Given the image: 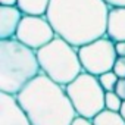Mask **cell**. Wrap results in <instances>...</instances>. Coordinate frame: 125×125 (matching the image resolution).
<instances>
[{
  "instance_id": "obj_13",
  "label": "cell",
  "mask_w": 125,
  "mask_h": 125,
  "mask_svg": "<svg viewBox=\"0 0 125 125\" xmlns=\"http://www.w3.org/2000/svg\"><path fill=\"white\" fill-rule=\"evenodd\" d=\"M118 80H119V77L113 71H107V72L99 75V81H100V84H102L104 91H113L115 87H116Z\"/></svg>"
},
{
  "instance_id": "obj_8",
  "label": "cell",
  "mask_w": 125,
  "mask_h": 125,
  "mask_svg": "<svg viewBox=\"0 0 125 125\" xmlns=\"http://www.w3.org/2000/svg\"><path fill=\"white\" fill-rule=\"evenodd\" d=\"M0 125H32L16 96L0 91Z\"/></svg>"
},
{
  "instance_id": "obj_11",
  "label": "cell",
  "mask_w": 125,
  "mask_h": 125,
  "mask_svg": "<svg viewBox=\"0 0 125 125\" xmlns=\"http://www.w3.org/2000/svg\"><path fill=\"white\" fill-rule=\"evenodd\" d=\"M50 0H18V8L24 15H38L43 16L47 13Z\"/></svg>"
},
{
  "instance_id": "obj_4",
  "label": "cell",
  "mask_w": 125,
  "mask_h": 125,
  "mask_svg": "<svg viewBox=\"0 0 125 125\" xmlns=\"http://www.w3.org/2000/svg\"><path fill=\"white\" fill-rule=\"evenodd\" d=\"M41 72L57 84L66 87L84 72L78 49L56 35L49 44L37 50Z\"/></svg>"
},
{
  "instance_id": "obj_14",
  "label": "cell",
  "mask_w": 125,
  "mask_h": 125,
  "mask_svg": "<svg viewBox=\"0 0 125 125\" xmlns=\"http://www.w3.org/2000/svg\"><path fill=\"white\" fill-rule=\"evenodd\" d=\"M124 100L115 93V91H106L104 96V109L107 110H113V112H119L122 107Z\"/></svg>"
},
{
  "instance_id": "obj_2",
  "label": "cell",
  "mask_w": 125,
  "mask_h": 125,
  "mask_svg": "<svg viewBox=\"0 0 125 125\" xmlns=\"http://www.w3.org/2000/svg\"><path fill=\"white\" fill-rule=\"evenodd\" d=\"M16 99L32 125H71L78 116L66 88L43 72L31 80Z\"/></svg>"
},
{
  "instance_id": "obj_7",
  "label": "cell",
  "mask_w": 125,
  "mask_h": 125,
  "mask_svg": "<svg viewBox=\"0 0 125 125\" xmlns=\"http://www.w3.org/2000/svg\"><path fill=\"white\" fill-rule=\"evenodd\" d=\"M54 37L56 32L46 15H24L15 34L16 40L34 49L35 52L49 44Z\"/></svg>"
},
{
  "instance_id": "obj_1",
  "label": "cell",
  "mask_w": 125,
  "mask_h": 125,
  "mask_svg": "<svg viewBox=\"0 0 125 125\" xmlns=\"http://www.w3.org/2000/svg\"><path fill=\"white\" fill-rule=\"evenodd\" d=\"M109 10L104 0H50L46 16L56 35L78 49L106 35Z\"/></svg>"
},
{
  "instance_id": "obj_21",
  "label": "cell",
  "mask_w": 125,
  "mask_h": 125,
  "mask_svg": "<svg viewBox=\"0 0 125 125\" xmlns=\"http://www.w3.org/2000/svg\"><path fill=\"white\" fill-rule=\"evenodd\" d=\"M119 113H121V115H122V118L125 119V100H124V103H122V107H121Z\"/></svg>"
},
{
  "instance_id": "obj_9",
  "label": "cell",
  "mask_w": 125,
  "mask_h": 125,
  "mask_svg": "<svg viewBox=\"0 0 125 125\" xmlns=\"http://www.w3.org/2000/svg\"><path fill=\"white\" fill-rule=\"evenodd\" d=\"M22 16L18 6H0V40L15 38Z\"/></svg>"
},
{
  "instance_id": "obj_15",
  "label": "cell",
  "mask_w": 125,
  "mask_h": 125,
  "mask_svg": "<svg viewBox=\"0 0 125 125\" xmlns=\"http://www.w3.org/2000/svg\"><path fill=\"white\" fill-rule=\"evenodd\" d=\"M119 78H125V56H118L113 69H112Z\"/></svg>"
},
{
  "instance_id": "obj_16",
  "label": "cell",
  "mask_w": 125,
  "mask_h": 125,
  "mask_svg": "<svg viewBox=\"0 0 125 125\" xmlns=\"http://www.w3.org/2000/svg\"><path fill=\"white\" fill-rule=\"evenodd\" d=\"M122 100H125V78H119L116 83V87L113 90Z\"/></svg>"
},
{
  "instance_id": "obj_6",
  "label": "cell",
  "mask_w": 125,
  "mask_h": 125,
  "mask_svg": "<svg viewBox=\"0 0 125 125\" xmlns=\"http://www.w3.org/2000/svg\"><path fill=\"white\" fill-rule=\"evenodd\" d=\"M78 54L84 71L96 77L112 71L118 59L115 41L107 35H103L91 43L78 47Z\"/></svg>"
},
{
  "instance_id": "obj_10",
  "label": "cell",
  "mask_w": 125,
  "mask_h": 125,
  "mask_svg": "<svg viewBox=\"0 0 125 125\" xmlns=\"http://www.w3.org/2000/svg\"><path fill=\"white\" fill-rule=\"evenodd\" d=\"M106 35L115 43L125 41V8H110Z\"/></svg>"
},
{
  "instance_id": "obj_3",
  "label": "cell",
  "mask_w": 125,
  "mask_h": 125,
  "mask_svg": "<svg viewBox=\"0 0 125 125\" xmlns=\"http://www.w3.org/2000/svg\"><path fill=\"white\" fill-rule=\"evenodd\" d=\"M41 74L37 52L16 38L0 40V91L16 96Z\"/></svg>"
},
{
  "instance_id": "obj_5",
  "label": "cell",
  "mask_w": 125,
  "mask_h": 125,
  "mask_svg": "<svg viewBox=\"0 0 125 125\" xmlns=\"http://www.w3.org/2000/svg\"><path fill=\"white\" fill-rule=\"evenodd\" d=\"M65 88L78 116L93 119L104 109L106 91L103 90L99 77L84 71Z\"/></svg>"
},
{
  "instance_id": "obj_17",
  "label": "cell",
  "mask_w": 125,
  "mask_h": 125,
  "mask_svg": "<svg viewBox=\"0 0 125 125\" xmlns=\"http://www.w3.org/2000/svg\"><path fill=\"white\" fill-rule=\"evenodd\" d=\"M71 125H94V124H93V119H88L84 116H77Z\"/></svg>"
},
{
  "instance_id": "obj_20",
  "label": "cell",
  "mask_w": 125,
  "mask_h": 125,
  "mask_svg": "<svg viewBox=\"0 0 125 125\" xmlns=\"http://www.w3.org/2000/svg\"><path fill=\"white\" fill-rule=\"evenodd\" d=\"M0 6H18V0H0Z\"/></svg>"
},
{
  "instance_id": "obj_12",
  "label": "cell",
  "mask_w": 125,
  "mask_h": 125,
  "mask_svg": "<svg viewBox=\"0 0 125 125\" xmlns=\"http://www.w3.org/2000/svg\"><path fill=\"white\" fill-rule=\"evenodd\" d=\"M93 124L94 125H125V119L119 112L103 109L100 113H97L93 118Z\"/></svg>"
},
{
  "instance_id": "obj_18",
  "label": "cell",
  "mask_w": 125,
  "mask_h": 125,
  "mask_svg": "<svg viewBox=\"0 0 125 125\" xmlns=\"http://www.w3.org/2000/svg\"><path fill=\"white\" fill-rule=\"evenodd\" d=\"M110 8H125V0H104Z\"/></svg>"
},
{
  "instance_id": "obj_19",
  "label": "cell",
  "mask_w": 125,
  "mask_h": 125,
  "mask_svg": "<svg viewBox=\"0 0 125 125\" xmlns=\"http://www.w3.org/2000/svg\"><path fill=\"white\" fill-rule=\"evenodd\" d=\"M115 49H116V54L118 56H125V41L115 43Z\"/></svg>"
}]
</instances>
